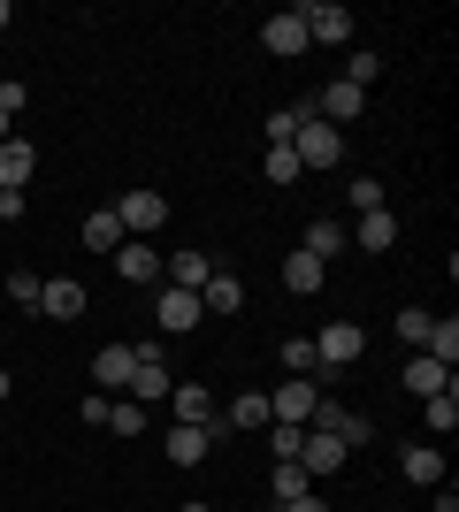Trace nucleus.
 Listing matches in <instances>:
<instances>
[{
    "mask_svg": "<svg viewBox=\"0 0 459 512\" xmlns=\"http://www.w3.org/2000/svg\"><path fill=\"white\" fill-rule=\"evenodd\" d=\"M291 153H299V169H345V130H329L314 107H306L299 138H291Z\"/></svg>",
    "mask_w": 459,
    "mask_h": 512,
    "instance_id": "obj_1",
    "label": "nucleus"
},
{
    "mask_svg": "<svg viewBox=\"0 0 459 512\" xmlns=\"http://www.w3.org/2000/svg\"><path fill=\"white\" fill-rule=\"evenodd\" d=\"M360 352H368V329H360V321H329L322 337H314V360H322V375H345Z\"/></svg>",
    "mask_w": 459,
    "mask_h": 512,
    "instance_id": "obj_2",
    "label": "nucleus"
},
{
    "mask_svg": "<svg viewBox=\"0 0 459 512\" xmlns=\"http://www.w3.org/2000/svg\"><path fill=\"white\" fill-rule=\"evenodd\" d=\"M299 23H306V46H345L352 39V8L345 0H306Z\"/></svg>",
    "mask_w": 459,
    "mask_h": 512,
    "instance_id": "obj_3",
    "label": "nucleus"
},
{
    "mask_svg": "<svg viewBox=\"0 0 459 512\" xmlns=\"http://www.w3.org/2000/svg\"><path fill=\"white\" fill-rule=\"evenodd\" d=\"M314 406H322V383H314V375H291V383L268 390V413H276V421H291V428L314 421Z\"/></svg>",
    "mask_w": 459,
    "mask_h": 512,
    "instance_id": "obj_4",
    "label": "nucleus"
},
{
    "mask_svg": "<svg viewBox=\"0 0 459 512\" xmlns=\"http://www.w3.org/2000/svg\"><path fill=\"white\" fill-rule=\"evenodd\" d=\"M115 222H123V237H153L161 222H169V199L161 192H123L115 199Z\"/></svg>",
    "mask_w": 459,
    "mask_h": 512,
    "instance_id": "obj_5",
    "label": "nucleus"
},
{
    "mask_svg": "<svg viewBox=\"0 0 459 512\" xmlns=\"http://www.w3.org/2000/svg\"><path fill=\"white\" fill-rule=\"evenodd\" d=\"M115 276H123V283H138V291H146V283H161V253H153V245H146V237H123V245H115Z\"/></svg>",
    "mask_w": 459,
    "mask_h": 512,
    "instance_id": "obj_6",
    "label": "nucleus"
},
{
    "mask_svg": "<svg viewBox=\"0 0 459 512\" xmlns=\"http://www.w3.org/2000/svg\"><path fill=\"white\" fill-rule=\"evenodd\" d=\"M261 54H276V62L306 54V23H299V8H276V16L261 23Z\"/></svg>",
    "mask_w": 459,
    "mask_h": 512,
    "instance_id": "obj_7",
    "label": "nucleus"
},
{
    "mask_svg": "<svg viewBox=\"0 0 459 512\" xmlns=\"http://www.w3.org/2000/svg\"><path fill=\"white\" fill-rule=\"evenodd\" d=\"M199 314H207V306H199V291H169V283H161V299H153V321H161L169 337L199 329Z\"/></svg>",
    "mask_w": 459,
    "mask_h": 512,
    "instance_id": "obj_8",
    "label": "nucleus"
},
{
    "mask_svg": "<svg viewBox=\"0 0 459 512\" xmlns=\"http://www.w3.org/2000/svg\"><path fill=\"white\" fill-rule=\"evenodd\" d=\"M131 367H138V344H100V352H92V383L131 390Z\"/></svg>",
    "mask_w": 459,
    "mask_h": 512,
    "instance_id": "obj_9",
    "label": "nucleus"
},
{
    "mask_svg": "<svg viewBox=\"0 0 459 512\" xmlns=\"http://www.w3.org/2000/svg\"><path fill=\"white\" fill-rule=\"evenodd\" d=\"M161 451H169L176 467H199L207 451H215V428H192V421H169V436H161Z\"/></svg>",
    "mask_w": 459,
    "mask_h": 512,
    "instance_id": "obj_10",
    "label": "nucleus"
},
{
    "mask_svg": "<svg viewBox=\"0 0 459 512\" xmlns=\"http://www.w3.org/2000/svg\"><path fill=\"white\" fill-rule=\"evenodd\" d=\"M352 451H345V436H329V428H306V444H299V467L306 474H337Z\"/></svg>",
    "mask_w": 459,
    "mask_h": 512,
    "instance_id": "obj_11",
    "label": "nucleus"
},
{
    "mask_svg": "<svg viewBox=\"0 0 459 512\" xmlns=\"http://www.w3.org/2000/svg\"><path fill=\"white\" fill-rule=\"evenodd\" d=\"M360 107H368V92H360V85H345V77H337V85H322V100H314V115H322L329 130H345L352 115H360Z\"/></svg>",
    "mask_w": 459,
    "mask_h": 512,
    "instance_id": "obj_12",
    "label": "nucleus"
},
{
    "mask_svg": "<svg viewBox=\"0 0 459 512\" xmlns=\"http://www.w3.org/2000/svg\"><path fill=\"white\" fill-rule=\"evenodd\" d=\"M207 276H215V260H199V245L161 260V283H169V291H207Z\"/></svg>",
    "mask_w": 459,
    "mask_h": 512,
    "instance_id": "obj_13",
    "label": "nucleus"
},
{
    "mask_svg": "<svg viewBox=\"0 0 459 512\" xmlns=\"http://www.w3.org/2000/svg\"><path fill=\"white\" fill-rule=\"evenodd\" d=\"M169 413H176V421H192V428H215V390L176 383V390H169Z\"/></svg>",
    "mask_w": 459,
    "mask_h": 512,
    "instance_id": "obj_14",
    "label": "nucleus"
},
{
    "mask_svg": "<svg viewBox=\"0 0 459 512\" xmlns=\"http://www.w3.org/2000/svg\"><path fill=\"white\" fill-rule=\"evenodd\" d=\"M398 467H406V482L437 490V482H444V451L437 444H406V451H398Z\"/></svg>",
    "mask_w": 459,
    "mask_h": 512,
    "instance_id": "obj_15",
    "label": "nucleus"
},
{
    "mask_svg": "<svg viewBox=\"0 0 459 512\" xmlns=\"http://www.w3.org/2000/svg\"><path fill=\"white\" fill-rule=\"evenodd\" d=\"M39 314H54V321H77V314H85V283L54 276V283L39 291Z\"/></svg>",
    "mask_w": 459,
    "mask_h": 512,
    "instance_id": "obj_16",
    "label": "nucleus"
},
{
    "mask_svg": "<svg viewBox=\"0 0 459 512\" xmlns=\"http://www.w3.org/2000/svg\"><path fill=\"white\" fill-rule=\"evenodd\" d=\"M31 169H39V153L23 146V138H8V146H0V192H23Z\"/></svg>",
    "mask_w": 459,
    "mask_h": 512,
    "instance_id": "obj_17",
    "label": "nucleus"
},
{
    "mask_svg": "<svg viewBox=\"0 0 459 512\" xmlns=\"http://www.w3.org/2000/svg\"><path fill=\"white\" fill-rule=\"evenodd\" d=\"M299 253H314V260H322V268H329V260L345 253V222H329V214H322V222H306Z\"/></svg>",
    "mask_w": 459,
    "mask_h": 512,
    "instance_id": "obj_18",
    "label": "nucleus"
},
{
    "mask_svg": "<svg viewBox=\"0 0 459 512\" xmlns=\"http://www.w3.org/2000/svg\"><path fill=\"white\" fill-rule=\"evenodd\" d=\"M406 390H414V398H437V390H452V367H437L429 352H414V360H406Z\"/></svg>",
    "mask_w": 459,
    "mask_h": 512,
    "instance_id": "obj_19",
    "label": "nucleus"
},
{
    "mask_svg": "<svg viewBox=\"0 0 459 512\" xmlns=\"http://www.w3.org/2000/svg\"><path fill=\"white\" fill-rule=\"evenodd\" d=\"M222 421H230V428H253V436H261V428L276 421V413H268V390H238V398H230V413H222Z\"/></svg>",
    "mask_w": 459,
    "mask_h": 512,
    "instance_id": "obj_20",
    "label": "nucleus"
},
{
    "mask_svg": "<svg viewBox=\"0 0 459 512\" xmlns=\"http://www.w3.org/2000/svg\"><path fill=\"white\" fill-rule=\"evenodd\" d=\"M131 390H138V406H153V398H169V390H176L169 360H138V367H131Z\"/></svg>",
    "mask_w": 459,
    "mask_h": 512,
    "instance_id": "obj_21",
    "label": "nucleus"
},
{
    "mask_svg": "<svg viewBox=\"0 0 459 512\" xmlns=\"http://www.w3.org/2000/svg\"><path fill=\"white\" fill-rule=\"evenodd\" d=\"M352 237H360V245H368V253H391V245H398V214H391V207H375V214H360V230H352Z\"/></svg>",
    "mask_w": 459,
    "mask_h": 512,
    "instance_id": "obj_22",
    "label": "nucleus"
},
{
    "mask_svg": "<svg viewBox=\"0 0 459 512\" xmlns=\"http://www.w3.org/2000/svg\"><path fill=\"white\" fill-rule=\"evenodd\" d=\"M199 306H207V314H238V306H245V283L215 268V276H207V291H199Z\"/></svg>",
    "mask_w": 459,
    "mask_h": 512,
    "instance_id": "obj_23",
    "label": "nucleus"
},
{
    "mask_svg": "<svg viewBox=\"0 0 459 512\" xmlns=\"http://www.w3.org/2000/svg\"><path fill=\"white\" fill-rule=\"evenodd\" d=\"M85 245H92V253H115V245H123V222H115V207H92V214H85Z\"/></svg>",
    "mask_w": 459,
    "mask_h": 512,
    "instance_id": "obj_24",
    "label": "nucleus"
},
{
    "mask_svg": "<svg viewBox=\"0 0 459 512\" xmlns=\"http://www.w3.org/2000/svg\"><path fill=\"white\" fill-rule=\"evenodd\" d=\"M429 329H437V314H429V306H398V321H391V337H406L414 352L429 344Z\"/></svg>",
    "mask_w": 459,
    "mask_h": 512,
    "instance_id": "obj_25",
    "label": "nucleus"
},
{
    "mask_svg": "<svg viewBox=\"0 0 459 512\" xmlns=\"http://www.w3.org/2000/svg\"><path fill=\"white\" fill-rule=\"evenodd\" d=\"M322 276H329V268H322L314 253H291V260H284V283L299 291V299H306V291H322Z\"/></svg>",
    "mask_w": 459,
    "mask_h": 512,
    "instance_id": "obj_26",
    "label": "nucleus"
},
{
    "mask_svg": "<svg viewBox=\"0 0 459 512\" xmlns=\"http://www.w3.org/2000/svg\"><path fill=\"white\" fill-rule=\"evenodd\" d=\"M421 421H429V436H452V428H459V398H452V390L421 398Z\"/></svg>",
    "mask_w": 459,
    "mask_h": 512,
    "instance_id": "obj_27",
    "label": "nucleus"
},
{
    "mask_svg": "<svg viewBox=\"0 0 459 512\" xmlns=\"http://www.w3.org/2000/svg\"><path fill=\"white\" fill-rule=\"evenodd\" d=\"M261 176H268V184H299L306 169H299V153H291V146H268L261 153Z\"/></svg>",
    "mask_w": 459,
    "mask_h": 512,
    "instance_id": "obj_28",
    "label": "nucleus"
},
{
    "mask_svg": "<svg viewBox=\"0 0 459 512\" xmlns=\"http://www.w3.org/2000/svg\"><path fill=\"white\" fill-rule=\"evenodd\" d=\"M314 490V474L299 467V459H276V505H291V497H306Z\"/></svg>",
    "mask_w": 459,
    "mask_h": 512,
    "instance_id": "obj_29",
    "label": "nucleus"
},
{
    "mask_svg": "<svg viewBox=\"0 0 459 512\" xmlns=\"http://www.w3.org/2000/svg\"><path fill=\"white\" fill-rule=\"evenodd\" d=\"M421 352H429V360H437V367H459V321H437Z\"/></svg>",
    "mask_w": 459,
    "mask_h": 512,
    "instance_id": "obj_30",
    "label": "nucleus"
},
{
    "mask_svg": "<svg viewBox=\"0 0 459 512\" xmlns=\"http://www.w3.org/2000/svg\"><path fill=\"white\" fill-rule=\"evenodd\" d=\"M261 436H268V451H276V459H299V444H306V428H291V421H268Z\"/></svg>",
    "mask_w": 459,
    "mask_h": 512,
    "instance_id": "obj_31",
    "label": "nucleus"
},
{
    "mask_svg": "<svg viewBox=\"0 0 459 512\" xmlns=\"http://www.w3.org/2000/svg\"><path fill=\"white\" fill-rule=\"evenodd\" d=\"M299 123H306V107H276V115H268V146H291Z\"/></svg>",
    "mask_w": 459,
    "mask_h": 512,
    "instance_id": "obj_32",
    "label": "nucleus"
},
{
    "mask_svg": "<svg viewBox=\"0 0 459 512\" xmlns=\"http://www.w3.org/2000/svg\"><path fill=\"white\" fill-rule=\"evenodd\" d=\"M284 367L291 375H314V367H322L314 360V337H284Z\"/></svg>",
    "mask_w": 459,
    "mask_h": 512,
    "instance_id": "obj_33",
    "label": "nucleus"
},
{
    "mask_svg": "<svg viewBox=\"0 0 459 512\" xmlns=\"http://www.w3.org/2000/svg\"><path fill=\"white\" fill-rule=\"evenodd\" d=\"M108 428L115 436H146V406H138V398L131 406H108Z\"/></svg>",
    "mask_w": 459,
    "mask_h": 512,
    "instance_id": "obj_34",
    "label": "nucleus"
},
{
    "mask_svg": "<svg viewBox=\"0 0 459 512\" xmlns=\"http://www.w3.org/2000/svg\"><path fill=\"white\" fill-rule=\"evenodd\" d=\"M375 69H383V54H368V46H360V54L345 62V85H360V92H368V85H375Z\"/></svg>",
    "mask_w": 459,
    "mask_h": 512,
    "instance_id": "obj_35",
    "label": "nucleus"
},
{
    "mask_svg": "<svg viewBox=\"0 0 459 512\" xmlns=\"http://www.w3.org/2000/svg\"><path fill=\"white\" fill-rule=\"evenodd\" d=\"M345 199H352L360 214H375V207H383V184H375V176H352V184H345Z\"/></svg>",
    "mask_w": 459,
    "mask_h": 512,
    "instance_id": "obj_36",
    "label": "nucleus"
},
{
    "mask_svg": "<svg viewBox=\"0 0 459 512\" xmlns=\"http://www.w3.org/2000/svg\"><path fill=\"white\" fill-rule=\"evenodd\" d=\"M39 291H46V276H31V268L8 276V299H16V306H39Z\"/></svg>",
    "mask_w": 459,
    "mask_h": 512,
    "instance_id": "obj_37",
    "label": "nucleus"
},
{
    "mask_svg": "<svg viewBox=\"0 0 459 512\" xmlns=\"http://www.w3.org/2000/svg\"><path fill=\"white\" fill-rule=\"evenodd\" d=\"M108 406H115V398H108V390H92V398H85V406H77V413H85V428H108Z\"/></svg>",
    "mask_w": 459,
    "mask_h": 512,
    "instance_id": "obj_38",
    "label": "nucleus"
},
{
    "mask_svg": "<svg viewBox=\"0 0 459 512\" xmlns=\"http://www.w3.org/2000/svg\"><path fill=\"white\" fill-rule=\"evenodd\" d=\"M337 436H345V451H360V444H368V436H375V428L360 421V413H345V421H337Z\"/></svg>",
    "mask_w": 459,
    "mask_h": 512,
    "instance_id": "obj_39",
    "label": "nucleus"
},
{
    "mask_svg": "<svg viewBox=\"0 0 459 512\" xmlns=\"http://www.w3.org/2000/svg\"><path fill=\"white\" fill-rule=\"evenodd\" d=\"M284 512H329V505H322V497H314V490H306V497H291Z\"/></svg>",
    "mask_w": 459,
    "mask_h": 512,
    "instance_id": "obj_40",
    "label": "nucleus"
},
{
    "mask_svg": "<svg viewBox=\"0 0 459 512\" xmlns=\"http://www.w3.org/2000/svg\"><path fill=\"white\" fill-rule=\"evenodd\" d=\"M437 512H459V490H452V482H437Z\"/></svg>",
    "mask_w": 459,
    "mask_h": 512,
    "instance_id": "obj_41",
    "label": "nucleus"
},
{
    "mask_svg": "<svg viewBox=\"0 0 459 512\" xmlns=\"http://www.w3.org/2000/svg\"><path fill=\"white\" fill-rule=\"evenodd\" d=\"M8 398H16V383H8V367H0V406H8Z\"/></svg>",
    "mask_w": 459,
    "mask_h": 512,
    "instance_id": "obj_42",
    "label": "nucleus"
},
{
    "mask_svg": "<svg viewBox=\"0 0 459 512\" xmlns=\"http://www.w3.org/2000/svg\"><path fill=\"white\" fill-rule=\"evenodd\" d=\"M8 23H16V8H8V0H0V31H8Z\"/></svg>",
    "mask_w": 459,
    "mask_h": 512,
    "instance_id": "obj_43",
    "label": "nucleus"
},
{
    "mask_svg": "<svg viewBox=\"0 0 459 512\" xmlns=\"http://www.w3.org/2000/svg\"><path fill=\"white\" fill-rule=\"evenodd\" d=\"M0 146H8V115H0Z\"/></svg>",
    "mask_w": 459,
    "mask_h": 512,
    "instance_id": "obj_44",
    "label": "nucleus"
},
{
    "mask_svg": "<svg viewBox=\"0 0 459 512\" xmlns=\"http://www.w3.org/2000/svg\"><path fill=\"white\" fill-rule=\"evenodd\" d=\"M176 512H207V505H176Z\"/></svg>",
    "mask_w": 459,
    "mask_h": 512,
    "instance_id": "obj_45",
    "label": "nucleus"
},
{
    "mask_svg": "<svg viewBox=\"0 0 459 512\" xmlns=\"http://www.w3.org/2000/svg\"><path fill=\"white\" fill-rule=\"evenodd\" d=\"M276 512H284V505H276Z\"/></svg>",
    "mask_w": 459,
    "mask_h": 512,
    "instance_id": "obj_46",
    "label": "nucleus"
}]
</instances>
